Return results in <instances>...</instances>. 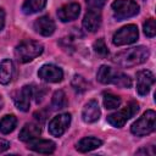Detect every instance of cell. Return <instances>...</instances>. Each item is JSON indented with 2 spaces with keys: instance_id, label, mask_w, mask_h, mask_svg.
I'll use <instances>...</instances> for the list:
<instances>
[{
  "instance_id": "1",
  "label": "cell",
  "mask_w": 156,
  "mask_h": 156,
  "mask_svg": "<svg viewBox=\"0 0 156 156\" xmlns=\"http://www.w3.org/2000/svg\"><path fill=\"white\" fill-rule=\"evenodd\" d=\"M150 56V51L146 46H135L123 50L116 54L112 61L119 67H134L144 63Z\"/></svg>"
},
{
  "instance_id": "2",
  "label": "cell",
  "mask_w": 156,
  "mask_h": 156,
  "mask_svg": "<svg viewBox=\"0 0 156 156\" xmlns=\"http://www.w3.org/2000/svg\"><path fill=\"white\" fill-rule=\"evenodd\" d=\"M98 80L102 84H113L119 88H130L132 87V79L129 76L115 71L108 66H101L98 71Z\"/></svg>"
},
{
  "instance_id": "3",
  "label": "cell",
  "mask_w": 156,
  "mask_h": 156,
  "mask_svg": "<svg viewBox=\"0 0 156 156\" xmlns=\"http://www.w3.org/2000/svg\"><path fill=\"white\" fill-rule=\"evenodd\" d=\"M41 52H43V44L39 41H35V40L22 41L15 49V56L22 63H27V62L34 60Z\"/></svg>"
},
{
  "instance_id": "4",
  "label": "cell",
  "mask_w": 156,
  "mask_h": 156,
  "mask_svg": "<svg viewBox=\"0 0 156 156\" xmlns=\"http://www.w3.org/2000/svg\"><path fill=\"white\" fill-rule=\"evenodd\" d=\"M156 127V113L154 110H147L146 112L143 113V116L136 119L132 127L130 130L134 135L136 136H144L155 130Z\"/></svg>"
},
{
  "instance_id": "5",
  "label": "cell",
  "mask_w": 156,
  "mask_h": 156,
  "mask_svg": "<svg viewBox=\"0 0 156 156\" xmlns=\"http://www.w3.org/2000/svg\"><path fill=\"white\" fill-rule=\"evenodd\" d=\"M112 11L115 18L123 21L135 16L139 12V5L134 0H115L112 2Z\"/></svg>"
},
{
  "instance_id": "6",
  "label": "cell",
  "mask_w": 156,
  "mask_h": 156,
  "mask_svg": "<svg viewBox=\"0 0 156 156\" xmlns=\"http://www.w3.org/2000/svg\"><path fill=\"white\" fill-rule=\"evenodd\" d=\"M138 111H139V105H138V102L132 101V102H129L124 108H122V110H119V111H117V112L111 113L110 116H107V122H108L111 126L116 127V128H121V127H123V126L126 124V122H127L128 119H130Z\"/></svg>"
},
{
  "instance_id": "7",
  "label": "cell",
  "mask_w": 156,
  "mask_h": 156,
  "mask_svg": "<svg viewBox=\"0 0 156 156\" xmlns=\"http://www.w3.org/2000/svg\"><path fill=\"white\" fill-rule=\"evenodd\" d=\"M139 37V32L135 24H127L124 27H122L121 29H118L112 38V41L115 45L117 46H122V45H128V44H133L138 40Z\"/></svg>"
},
{
  "instance_id": "8",
  "label": "cell",
  "mask_w": 156,
  "mask_h": 156,
  "mask_svg": "<svg viewBox=\"0 0 156 156\" xmlns=\"http://www.w3.org/2000/svg\"><path fill=\"white\" fill-rule=\"evenodd\" d=\"M71 123V115L69 113H61L55 116L49 123V132L54 136H61Z\"/></svg>"
},
{
  "instance_id": "9",
  "label": "cell",
  "mask_w": 156,
  "mask_h": 156,
  "mask_svg": "<svg viewBox=\"0 0 156 156\" xmlns=\"http://www.w3.org/2000/svg\"><path fill=\"white\" fill-rule=\"evenodd\" d=\"M39 78L49 83H58L63 78V72L60 67L55 65H44L38 72Z\"/></svg>"
},
{
  "instance_id": "10",
  "label": "cell",
  "mask_w": 156,
  "mask_h": 156,
  "mask_svg": "<svg viewBox=\"0 0 156 156\" xmlns=\"http://www.w3.org/2000/svg\"><path fill=\"white\" fill-rule=\"evenodd\" d=\"M33 96V88L30 85H24L21 88V90L16 91L13 95L15 105L18 110L26 112L29 110L30 105V98Z\"/></svg>"
},
{
  "instance_id": "11",
  "label": "cell",
  "mask_w": 156,
  "mask_h": 156,
  "mask_svg": "<svg viewBox=\"0 0 156 156\" xmlns=\"http://www.w3.org/2000/svg\"><path fill=\"white\" fill-rule=\"evenodd\" d=\"M155 83V77L152 72L147 69L139 71L136 73V91L139 95H146L150 91V88Z\"/></svg>"
},
{
  "instance_id": "12",
  "label": "cell",
  "mask_w": 156,
  "mask_h": 156,
  "mask_svg": "<svg viewBox=\"0 0 156 156\" xmlns=\"http://www.w3.org/2000/svg\"><path fill=\"white\" fill-rule=\"evenodd\" d=\"M101 24V13L98 9H90L87 11L83 18V27L88 32H96Z\"/></svg>"
},
{
  "instance_id": "13",
  "label": "cell",
  "mask_w": 156,
  "mask_h": 156,
  "mask_svg": "<svg viewBox=\"0 0 156 156\" xmlns=\"http://www.w3.org/2000/svg\"><path fill=\"white\" fill-rule=\"evenodd\" d=\"M80 13V6L77 2H71L67 5H63L57 10V16L58 20L62 22H69L76 18H78Z\"/></svg>"
},
{
  "instance_id": "14",
  "label": "cell",
  "mask_w": 156,
  "mask_h": 156,
  "mask_svg": "<svg viewBox=\"0 0 156 156\" xmlns=\"http://www.w3.org/2000/svg\"><path fill=\"white\" fill-rule=\"evenodd\" d=\"M34 29L37 33L49 37L55 32V23L49 16H41L34 22Z\"/></svg>"
},
{
  "instance_id": "15",
  "label": "cell",
  "mask_w": 156,
  "mask_h": 156,
  "mask_svg": "<svg viewBox=\"0 0 156 156\" xmlns=\"http://www.w3.org/2000/svg\"><path fill=\"white\" fill-rule=\"evenodd\" d=\"M82 117H83V121L87 123H93V122L98 121L100 117V107H99L98 101H95V100L89 101L83 108Z\"/></svg>"
},
{
  "instance_id": "16",
  "label": "cell",
  "mask_w": 156,
  "mask_h": 156,
  "mask_svg": "<svg viewBox=\"0 0 156 156\" xmlns=\"http://www.w3.org/2000/svg\"><path fill=\"white\" fill-rule=\"evenodd\" d=\"M28 147L35 152H40V154H51L55 151V143L51 140H45V139H39V140H30L28 144Z\"/></svg>"
},
{
  "instance_id": "17",
  "label": "cell",
  "mask_w": 156,
  "mask_h": 156,
  "mask_svg": "<svg viewBox=\"0 0 156 156\" xmlns=\"http://www.w3.org/2000/svg\"><path fill=\"white\" fill-rule=\"evenodd\" d=\"M41 133V129L38 124L34 123H27L20 132V139L22 141H30L33 139H37Z\"/></svg>"
},
{
  "instance_id": "18",
  "label": "cell",
  "mask_w": 156,
  "mask_h": 156,
  "mask_svg": "<svg viewBox=\"0 0 156 156\" xmlns=\"http://www.w3.org/2000/svg\"><path fill=\"white\" fill-rule=\"evenodd\" d=\"M102 145V141L98 138H94V136H87V138H83L78 141L77 144V150L80 151V152H88V151H91L94 149H98Z\"/></svg>"
},
{
  "instance_id": "19",
  "label": "cell",
  "mask_w": 156,
  "mask_h": 156,
  "mask_svg": "<svg viewBox=\"0 0 156 156\" xmlns=\"http://www.w3.org/2000/svg\"><path fill=\"white\" fill-rule=\"evenodd\" d=\"M13 74V63L11 60L6 58L0 62V83L9 84Z\"/></svg>"
},
{
  "instance_id": "20",
  "label": "cell",
  "mask_w": 156,
  "mask_h": 156,
  "mask_svg": "<svg viewBox=\"0 0 156 156\" xmlns=\"http://www.w3.org/2000/svg\"><path fill=\"white\" fill-rule=\"evenodd\" d=\"M46 5V0H26L22 10L26 15H33L35 12H39L44 9Z\"/></svg>"
},
{
  "instance_id": "21",
  "label": "cell",
  "mask_w": 156,
  "mask_h": 156,
  "mask_svg": "<svg viewBox=\"0 0 156 156\" xmlns=\"http://www.w3.org/2000/svg\"><path fill=\"white\" fill-rule=\"evenodd\" d=\"M17 124V118L13 115H6L0 119V133L9 134L11 133Z\"/></svg>"
},
{
  "instance_id": "22",
  "label": "cell",
  "mask_w": 156,
  "mask_h": 156,
  "mask_svg": "<svg viewBox=\"0 0 156 156\" xmlns=\"http://www.w3.org/2000/svg\"><path fill=\"white\" fill-rule=\"evenodd\" d=\"M51 106L54 110H62L67 106V98L62 90H57L54 93L52 100H51Z\"/></svg>"
},
{
  "instance_id": "23",
  "label": "cell",
  "mask_w": 156,
  "mask_h": 156,
  "mask_svg": "<svg viewBox=\"0 0 156 156\" xmlns=\"http://www.w3.org/2000/svg\"><path fill=\"white\" fill-rule=\"evenodd\" d=\"M121 105V98L112 93H104V106L108 110L117 108Z\"/></svg>"
},
{
  "instance_id": "24",
  "label": "cell",
  "mask_w": 156,
  "mask_h": 156,
  "mask_svg": "<svg viewBox=\"0 0 156 156\" xmlns=\"http://www.w3.org/2000/svg\"><path fill=\"white\" fill-rule=\"evenodd\" d=\"M72 87L74 88L76 91L83 93V91H85V90L88 89V83H87V80H85L82 76L76 74V76L73 77V79H72Z\"/></svg>"
},
{
  "instance_id": "25",
  "label": "cell",
  "mask_w": 156,
  "mask_h": 156,
  "mask_svg": "<svg viewBox=\"0 0 156 156\" xmlns=\"http://www.w3.org/2000/svg\"><path fill=\"white\" fill-rule=\"evenodd\" d=\"M144 33L149 38L155 37V34H156V23H155L154 18L146 20V22L144 23Z\"/></svg>"
},
{
  "instance_id": "26",
  "label": "cell",
  "mask_w": 156,
  "mask_h": 156,
  "mask_svg": "<svg viewBox=\"0 0 156 156\" xmlns=\"http://www.w3.org/2000/svg\"><path fill=\"white\" fill-rule=\"evenodd\" d=\"M93 48H94V51H95L98 55H101V56H106V55L108 54L107 46H106V44H105V41H104V39H102V38L98 39V40L94 43Z\"/></svg>"
},
{
  "instance_id": "27",
  "label": "cell",
  "mask_w": 156,
  "mask_h": 156,
  "mask_svg": "<svg viewBox=\"0 0 156 156\" xmlns=\"http://www.w3.org/2000/svg\"><path fill=\"white\" fill-rule=\"evenodd\" d=\"M106 0H87V4L90 9H101L105 5Z\"/></svg>"
},
{
  "instance_id": "28",
  "label": "cell",
  "mask_w": 156,
  "mask_h": 156,
  "mask_svg": "<svg viewBox=\"0 0 156 156\" xmlns=\"http://www.w3.org/2000/svg\"><path fill=\"white\" fill-rule=\"evenodd\" d=\"M45 91H46V90L44 89V87H38L37 91H34V89H33V96H35V101H37V104H39V102L43 100V96H44Z\"/></svg>"
},
{
  "instance_id": "29",
  "label": "cell",
  "mask_w": 156,
  "mask_h": 156,
  "mask_svg": "<svg viewBox=\"0 0 156 156\" xmlns=\"http://www.w3.org/2000/svg\"><path fill=\"white\" fill-rule=\"evenodd\" d=\"M9 147H10V143H9L7 140H5V139H1V138H0V152L6 151Z\"/></svg>"
},
{
  "instance_id": "30",
  "label": "cell",
  "mask_w": 156,
  "mask_h": 156,
  "mask_svg": "<svg viewBox=\"0 0 156 156\" xmlns=\"http://www.w3.org/2000/svg\"><path fill=\"white\" fill-rule=\"evenodd\" d=\"M5 26V12L2 9H0V30L4 28Z\"/></svg>"
},
{
  "instance_id": "31",
  "label": "cell",
  "mask_w": 156,
  "mask_h": 156,
  "mask_svg": "<svg viewBox=\"0 0 156 156\" xmlns=\"http://www.w3.org/2000/svg\"><path fill=\"white\" fill-rule=\"evenodd\" d=\"M1 107H2V100H1V96H0V110H1Z\"/></svg>"
}]
</instances>
